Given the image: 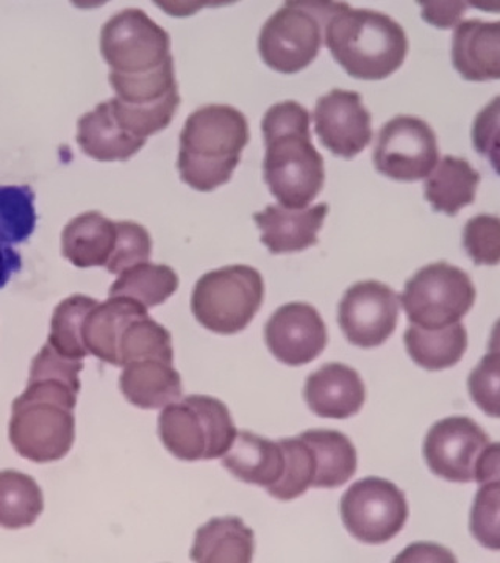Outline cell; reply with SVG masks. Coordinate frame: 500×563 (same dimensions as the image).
I'll use <instances>...</instances> for the list:
<instances>
[{
  "instance_id": "cell-27",
  "label": "cell",
  "mask_w": 500,
  "mask_h": 563,
  "mask_svg": "<svg viewBox=\"0 0 500 563\" xmlns=\"http://www.w3.org/2000/svg\"><path fill=\"white\" fill-rule=\"evenodd\" d=\"M410 357L429 372L452 368L468 350V332L462 322L443 329H422L411 324L403 336Z\"/></svg>"
},
{
  "instance_id": "cell-32",
  "label": "cell",
  "mask_w": 500,
  "mask_h": 563,
  "mask_svg": "<svg viewBox=\"0 0 500 563\" xmlns=\"http://www.w3.org/2000/svg\"><path fill=\"white\" fill-rule=\"evenodd\" d=\"M110 109L120 128L135 139L147 141L155 133L165 131L180 106L179 91L170 92L162 101L149 106H129L110 99Z\"/></svg>"
},
{
  "instance_id": "cell-23",
  "label": "cell",
  "mask_w": 500,
  "mask_h": 563,
  "mask_svg": "<svg viewBox=\"0 0 500 563\" xmlns=\"http://www.w3.org/2000/svg\"><path fill=\"white\" fill-rule=\"evenodd\" d=\"M116 243V222L99 211H87L66 225L63 254L79 268L107 266Z\"/></svg>"
},
{
  "instance_id": "cell-14",
  "label": "cell",
  "mask_w": 500,
  "mask_h": 563,
  "mask_svg": "<svg viewBox=\"0 0 500 563\" xmlns=\"http://www.w3.org/2000/svg\"><path fill=\"white\" fill-rule=\"evenodd\" d=\"M314 132L332 154L354 158L373 140L370 113L357 91L332 90L318 99Z\"/></svg>"
},
{
  "instance_id": "cell-13",
  "label": "cell",
  "mask_w": 500,
  "mask_h": 563,
  "mask_svg": "<svg viewBox=\"0 0 500 563\" xmlns=\"http://www.w3.org/2000/svg\"><path fill=\"white\" fill-rule=\"evenodd\" d=\"M399 309V296L388 285L377 280L358 282L341 299V331L354 346L365 350L380 346L396 331Z\"/></svg>"
},
{
  "instance_id": "cell-36",
  "label": "cell",
  "mask_w": 500,
  "mask_h": 563,
  "mask_svg": "<svg viewBox=\"0 0 500 563\" xmlns=\"http://www.w3.org/2000/svg\"><path fill=\"white\" fill-rule=\"evenodd\" d=\"M499 481L481 485L470 510V532L484 547L500 548L499 532Z\"/></svg>"
},
{
  "instance_id": "cell-5",
  "label": "cell",
  "mask_w": 500,
  "mask_h": 563,
  "mask_svg": "<svg viewBox=\"0 0 500 563\" xmlns=\"http://www.w3.org/2000/svg\"><path fill=\"white\" fill-rule=\"evenodd\" d=\"M158 433L174 457L196 462L222 457L238 431L224 402L192 395L165 407L158 417Z\"/></svg>"
},
{
  "instance_id": "cell-22",
  "label": "cell",
  "mask_w": 500,
  "mask_h": 563,
  "mask_svg": "<svg viewBox=\"0 0 500 563\" xmlns=\"http://www.w3.org/2000/svg\"><path fill=\"white\" fill-rule=\"evenodd\" d=\"M222 466L246 484L269 488L284 476L285 455L279 443L249 431L236 433Z\"/></svg>"
},
{
  "instance_id": "cell-18",
  "label": "cell",
  "mask_w": 500,
  "mask_h": 563,
  "mask_svg": "<svg viewBox=\"0 0 500 563\" xmlns=\"http://www.w3.org/2000/svg\"><path fill=\"white\" fill-rule=\"evenodd\" d=\"M329 213L327 203L287 209L281 206H268L254 214L262 231V243L270 254L300 252L318 244V233L324 225Z\"/></svg>"
},
{
  "instance_id": "cell-29",
  "label": "cell",
  "mask_w": 500,
  "mask_h": 563,
  "mask_svg": "<svg viewBox=\"0 0 500 563\" xmlns=\"http://www.w3.org/2000/svg\"><path fill=\"white\" fill-rule=\"evenodd\" d=\"M179 288V276L168 265L140 263L120 274L110 287V298H129L146 309L162 306Z\"/></svg>"
},
{
  "instance_id": "cell-19",
  "label": "cell",
  "mask_w": 500,
  "mask_h": 563,
  "mask_svg": "<svg viewBox=\"0 0 500 563\" xmlns=\"http://www.w3.org/2000/svg\"><path fill=\"white\" fill-rule=\"evenodd\" d=\"M452 63L469 81L500 79V24L468 20L452 38Z\"/></svg>"
},
{
  "instance_id": "cell-11",
  "label": "cell",
  "mask_w": 500,
  "mask_h": 563,
  "mask_svg": "<svg viewBox=\"0 0 500 563\" xmlns=\"http://www.w3.org/2000/svg\"><path fill=\"white\" fill-rule=\"evenodd\" d=\"M341 520L351 536L366 544H384L395 539L407 520L409 504L398 485L380 477H366L344 493Z\"/></svg>"
},
{
  "instance_id": "cell-38",
  "label": "cell",
  "mask_w": 500,
  "mask_h": 563,
  "mask_svg": "<svg viewBox=\"0 0 500 563\" xmlns=\"http://www.w3.org/2000/svg\"><path fill=\"white\" fill-rule=\"evenodd\" d=\"M500 358L498 350L481 358L468 379L470 399L492 418H499Z\"/></svg>"
},
{
  "instance_id": "cell-7",
  "label": "cell",
  "mask_w": 500,
  "mask_h": 563,
  "mask_svg": "<svg viewBox=\"0 0 500 563\" xmlns=\"http://www.w3.org/2000/svg\"><path fill=\"white\" fill-rule=\"evenodd\" d=\"M341 2H287L263 25L258 51L270 69L295 74L320 54L324 31Z\"/></svg>"
},
{
  "instance_id": "cell-6",
  "label": "cell",
  "mask_w": 500,
  "mask_h": 563,
  "mask_svg": "<svg viewBox=\"0 0 500 563\" xmlns=\"http://www.w3.org/2000/svg\"><path fill=\"white\" fill-rule=\"evenodd\" d=\"M429 468L449 483L499 481V443L476 421L466 417L444 418L432 426L424 442Z\"/></svg>"
},
{
  "instance_id": "cell-39",
  "label": "cell",
  "mask_w": 500,
  "mask_h": 563,
  "mask_svg": "<svg viewBox=\"0 0 500 563\" xmlns=\"http://www.w3.org/2000/svg\"><path fill=\"white\" fill-rule=\"evenodd\" d=\"M474 147L485 157L492 158L498 168V144H499V98H496L490 106L485 107L474 122L473 131Z\"/></svg>"
},
{
  "instance_id": "cell-21",
  "label": "cell",
  "mask_w": 500,
  "mask_h": 563,
  "mask_svg": "<svg viewBox=\"0 0 500 563\" xmlns=\"http://www.w3.org/2000/svg\"><path fill=\"white\" fill-rule=\"evenodd\" d=\"M122 395L144 410L162 409L184 395L181 377L173 363L147 358L127 363L120 377Z\"/></svg>"
},
{
  "instance_id": "cell-4",
  "label": "cell",
  "mask_w": 500,
  "mask_h": 563,
  "mask_svg": "<svg viewBox=\"0 0 500 563\" xmlns=\"http://www.w3.org/2000/svg\"><path fill=\"white\" fill-rule=\"evenodd\" d=\"M31 383L14 402L11 442L31 461H60L76 439L74 409L80 387L52 377H32Z\"/></svg>"
},
{
  "instance_id": "cell-16",
  "label": "cell",
  "mask_w": 500,
  "mask_h": 563,
  "mask_svg": "<svg viewBox=\"0 0 500 563\" xmlns=\"http://www.w3.org/2000/svg\"><path fill=\"white\" fill-rule=\"evenodd\" d=\"M303 398L318 417L347 420L360 412L366 388L354 368L333 362L310 374Z\"/></svg>"
},
{
  "instance_id": "cell-40",
  "label": "cell",
  "mask_w": 500,
  "mask_h": 563,
  "mask_svg": "<svg viewBox=\"0 0 500 563\" xmlns=\"http://www.w3.org/2000/svg\"><path fill=\"white\" fill-rule=\"evenodd\" d=\"M424 21L441 29H449L460 21L465 14L466 3L463 2H421Z\"/></svg>"
},
{
  "instance_id": "cell-3",
  "label": "cell",
  "mask_w": 500,
  "mask_h": 563,
  "mask_svg": "<svg viewBox=\"0 0 500 563\" xmlns=\"http://www.w3.org/2000/svg\"><path fill=\"white\" fill-rule=\"evenodd\" d=\"M324 44L341 68L365 81L390 77L409 52L402 25L380 11L351 9L347 3L325 25Z\"/></svg>"
},
{
  "instance_id": "cell-9",
  "label": "cell",
  "mask_w": 500,
  "mask_h": 563,
  "mask_svg": "<svg viewBox=\"0 0 500 563\" xmlns=\"http://www.w3.org/2000/svg\"><path fill=\"white\" fill-rule=\"evenodd\" d=\"M400 302L413 325L443 329L460 322L476 302L468 274L447 262L432 263L407 280Z\"/></svg>"
},
{
  "instance_id": "cell-8",
  "label": "cell",
  "mask_w": 500,
  "mask_h": 563,
  "mask_svg": "<svg viewBox=\"0 0 500 563\" xmlns=\"http://www.w3.org/2000/svg\"><path fill=\"white\" fill-rule=\"evenodd\" d=\"M265 299V282L257 269L232 265L203 274L192 291L191 310L210 332H243Z\"/></svg>"
},
{
  "instance_id": "cell-31",
  "label": "cell",
  "mask_w": 500,
  "mask_h": 563,
  "mask_svg": "<svg viewBox=\"0 0 500 563\" xmlns=\"http://www.w3.org/2000/svg\"><path fill=\"white\" fill-rule=\"evenodd\" d=\"M121 366L127 363L157 358L174 362L173 336L168 329L152 320L149 313L129 322L120 340Z\"/></svg>"
},
{
  "instance_id": "cell-28",
  "label": "cell",
  "mask_w": 500,
  "mask_h": 563,
  "mask_svg": "<svg viewBox=\"0 0 500 563\" xmlns=\"http://www.w3.org/2000/svg\"><path fill=\"white\" fill-rule=\"evenodd\" d=\"M314 455V488H338L349 483L357 472V450L352 444L349 437L336 431H307L300 433Z\"/></svg>"
},
{
  "instance_id": "cell-15",
  "label": "cell",
  "mask_w": 500,
  "mask_h": 563,
  "mask_svg": "<svg viewBox=\"0 0 500 563\" xmlns=\"http://www.w3.org/2000/svg\"><path fill=\"white\" fill-rule=\"evenodd\" d=\"M265 340L277 361L288 366H302L320 357L329 336L325 322L313 306L291 302L269 318Z\"/></svg>"
},
{
  "instance_id": "cell-24",
  "label": "cell",
  "mask_w": 500,
  "mask_h": 563,
  "mask_svg": "<svg viewBox=\"0 0 500 563\" xmlns=\"http://www.w3.org/2000/svg\"><path fill=\"white\" fill-rule=\"evenodd\" d=\"M77 141L85 154L99 162L129 161L146 144V141L122 131L109 102L99 103L95 110L81 117Z\"/></svg>"
},
{
  "instance_id": "cell-33",
  "label": "cell",
  "mask_w": 500,
  "mask_h": 563,
  "mask_svg": "<svg viewBox=\"0 0 500 563\" xmlns=\"http://www.w3.org/2000/svg\"><path fill=\"white\" fill-rule=\"evenodd\" d=\"M96 299L87 296H73L58 306L52 320L51 346L58 354L73 361H81L87 357L88 351L81 339V328L85 318L92 307L98 306Z\"/></svg>"
},
{
  "instance_id": "cell-2",
  "label": "cell",
  "mask_w": 500,
  "mask_h": 563,
  "mask_svg": "<svg viewBox=\"0 0 500 563\" xmlns=\"http://www.w3.org/2000/svg\"><path fill=\"white\" fill-rule=\"evenodd\" d=\"M249 143V124L231 106L200 107L180 133L179 173L195 190L210 192L232 179L241 152Z\"/></svg>"
},
{
  "instance_id": "cell-17",
  "label": "cell",
  "mask_w": 500,
  "mask_h": 563,
  "mask_svg": "<svg viewBox=\"0 0 500 563\" xmlns=\"http://www.w3.org/2000/svg\"><path fill=\"white\" fill-rule=\"evenodd\" d=\"M35 191L29 185H0V290L22 269L16 250L36 229Z\"/></svg>"
},
{
  "instance_id": "cell-37",
  "label": "cell",
  "mask_w": 500,
  "mask_h": 563,
  "mask_svg": "<svg viewBox=\"0 0 500 563\" xmlns=\"http://www.w3.org/2000/svg\"><path fill=\"white\" fill-rule=\"evenodd\" d=\"M463 243L476 265H498L500 261V221L491 214H479L466 224Z\"/></svg>"
},
{
  "instance_id": "cell-26",
  "label": "cell",
  "mask_w": 500,
  "mask_h": 563,
  "mask_svg": "<svg viewBox=\"0 0 500 563\" xmlns=\"http://www.w3.org/2000/svg\"><path fill=\"white\" fill-rule=\"evenodd\" d=\"M480 174L465 158L447 155L436 163L425 181V199L433 210L455 217L462 209L476 201Z\"/></svg>"
},
{
  "instance_id": "cell-10",
  "label": "cell",
  "mask_w": 500,
  "mask_h": 563,
  "mask_svg": "<svg viewBox=\"0 0 500 563\" xmlns=\"http://www.w3.org/2000/svg\"><path fill=\"white\" fill-rule=\"evenodd\" d=\"M100 52L111 74L122 77L146 76L173 60L168 32L138 9L122 10L103 25Z\"/></svg>"
},
{
  "instance_id": "cell-1",
  "label": "cell",
  "mask_w": 500,
  "mask_h": 563,
  "mask_svg": "<svg viewBox=\"0 0 500 563\" xmlns=\"http://www.w3.org/2000/svg\"><path fill=\"white\" fill-rule=\"evenodd\" d=\"M310 121L309 110L296 101L276 103L263 118L265 180L287 209H305L324 188V158L311 143Z\"/></svg>"
},
{
  "instance_id": "cell-12",
  "label": "cell",
  "mask_w": 500,
  "mask_h": 563,
  "mask_svg": "<svg viewBox=\"0 0 500 563\" xmlns=\"http://www.w3.org/2000/svg\"><path fill=\"white\" fill-rule=\"evenodd\" d=\"M438 158V140L431 125L402 114L380 129L373 161L377 172L392 180L416 181L429 177Z\"/></svg>"
},
{
  "instance_id": "cell-20",
  "label": "cell",
  "mask_w": 500,
  "mask_h": 563,
  "mask_svg": "<svg viewBox=\"0 0 500 563\" xmlns=\"http://www.w3.org/2000/svg\"><path fill=\"white\" fill-rule=\"evenodd\" d=\"M147 314L143 303L129 298H110L92 307L81 328V339L88 352L99 361L121 366L120 340L129 322Z\"/></svg>"
},
{
  "instance_id": "cell-30",
  "label": "cell",
  "mask_w": 500,
  "mask_h": 563,
  "mask_svg": "<svg viewBox=\"0 0 500 563\" xmlns=\"http://www.w3.org/2000/svg\"><path fill=\"white\" fill-rule=\"evenodd\" d=\"M43 510V495L32 477L16 472L0 473V526L9 529L35 523Z\"/></svg>"
},
{
  "instance_id": "cell-34",
  "label": "cell",
  "mask_w": 500,
  "mask_h": 563,
  "mask_svg": "<svg viewBox=\"0 0 500 563\" xmlns=\"http://www.w3.org/2000/svg\"><path fill=\"white\" fill-rule=\"evenodd\" d=\"M285 455L284 476L276 485L268 488L269 495L280 501L299 498L313 485L314 465L313 451L300 437L281 439L279 442Z\"/></svg>"
},
{
  "instance_id": "cell-35",
  "label": "cell",
  "mask_w": 500,
  "mask_h": 563,
  "mask_svg": "<svg viewBox=\"0 0 500 563\" xmlns=\"http://www.w3.org/2000/svg\"><path fill=\"white\" fill-rule=\"evenodd\" d=\"M152 239L146 228L132 221L116 222V243L107 269L111 274H121L140 263L149 262Z\"/></svg>"
},
{
  "instance_id": "cell-25",
  "label": "cell",
  "mask_w": 500,
  "mask_h": 563,
  "mask_svg": "<svg viewBox=\"0 0 500 563\" xmlns=\"http://www.w3.org/2000/svg\"><path fill=\"white\" fill-rule=\"evenodd\" d=\"M254 531L236 517L213 518L196 532L195 562L249 563L254 558Z\"/></svg>"
}]
</instances>
